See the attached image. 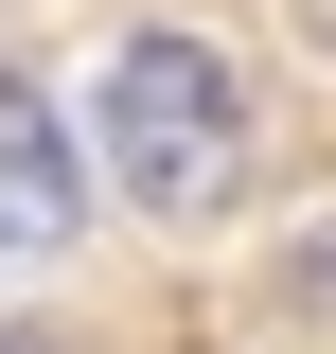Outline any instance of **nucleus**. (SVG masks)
<instances>
[{"mask_svg": "<svg viewBox=\"0 0 336 354\" xmlns=\"http://www.w3.org/2000/svg\"><path fill=\"white\" fill-rule=\"evenodd\" d=\"M71 213H88V160H71V124H53L36 88L0 71V266H53V248H71Z\"/></svg>", "mask_w": 336, "mask_h": 354, "instance_id": "2", "label": "nucleus"}, {"mask_svg": "<svg viewBox=\"0 0 336 354\" xmlns=\"http://www.w3.org/2000/svg\"><path fill=\"white\" fill-rule=\"evenodd\" d=\"M88 124H106V177H124L160 230H212L230 195H248V88H230L212 36H124Z\"/></svg>", "mask_w": 336, "mask_h": 354, "instance_id": "1", "label": "nucleus"}, {"mask_svg": "<svg viewBox=\"0 0 336 354\" xmlns=\"http://www.w3.org/2000/svg\"><path fill=\"white\" fill-rule=\"evenodd\" d=\"M0 354H36V337H0Z\"/></svg>", "mask_w": 336, "mask_h": 354, "instance_id": "3", "label": "nucleus"}]
</instances>
